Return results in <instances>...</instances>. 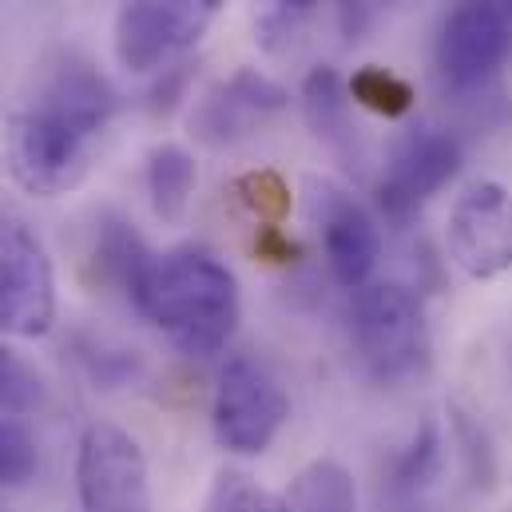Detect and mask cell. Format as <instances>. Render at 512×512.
<instances>
[{"label": "cell", "instance_id": "6da1fadb", "mask_svg": "<svg viewBox=\"0 0 512 512\" xmlns=\"http://www.w3.org/2000/svg\"><path fill=\"white\" fill-rule=\"evenodd\" d=\"M112 116V84L92 64L64 56L8 116L0 155L12 183L36 199L76 191L92 171L96 139L112 124Z\"/></svg>", "mask_w": 512, "mask_h": 512}, {"label": "cell", "instance_id": "7a4b0ae2", "mask_svg": "<svg viewBox=\"0 0 512 512\" xmlns=\"http://www.w3.org/2000/svg\"><path fill=\"white\" fill-rule=\"evenodd\" d=\"M131 302L187 358H211L227 350L243 318L235 270L199 247L151 255L131 286Z\"/></svg>", "mask_w": 512, "mask_h": 512}, {"label": "cell", "instance_id": "3957f363", "mask_svg": "<svg viewBox=\"0 0 512 512\" xmlns=\"http://www.w3.org/2000/svg\"><path fill=\"white\" fill-rule=\"evenodd\" d=\"M354 342L366 370L382 382L421 374L433 354L421 298L401 282H366L354 294Z\"/></svg>", "mask_w": 512, "mask_h": 512}, {"label": "cell", "instance_id": "277c9868", "mask_svg": "<svg viewBox=\"0 0 512 512\" xmlns=\"http://www.w3.org/2000/svg\"><path fill=\"white\" fill-rule=\"evenodd\" d=\"M223 4L227 0H124L112 28L120 68L135 76L167 68L207 36Z\"/></svg>", "mask_w": 512, "mask_h": 512}, {"label": "cell", "instance_id": "5b68a950", "mask_svg": "<svg viewBox=\"0 0 512 512\" xmlns=\"http://www.w3.org/2000/svg\"><path fill=\"white\" fill-rule=\"evenodd\" d=\"M56 326V266L44 239L0 211V334L44 338Z\"/></svg>", "mask_w": 512, "mask_h": 512}, {"label": "cell", "instance_id": "8992f818", "mask_svg": "<svg viewBox=\"0 0 512 512\" xmlns=\"http://www.w3.org/2000/svg\"><path fill=\"white\" fill-rule=\"evenodd\" d=\"M290 417V397L282 382L258 358H231L215 385L211 425L215 441L235 457H258L274 445Z\"/></svg>", "mask_w": 512, "mask_h": 512}, {"label": "cell", "instance_id": "52a82bcc", "mask_svg": "<svg viewBox=\"0 0 512 512\" xmlns=\"http://www.w3.org/2000/svg\"><path fill=\"white\" fill-rule=\"evenodd\" d=\"M80 512H151V473L139 441L112 421H92L76 449Z\"/></svg>", "mask_w": 512, "mask_h": 512}, {"label": "cell", "instance_id": "ba28073f", "mask_svg": "<svg viewBox=\"0 0 512 512\" xmlns=\"http://www.w3.org/2000/svg\"><path fill=\"white\" fill-rule=\"evenodd\" d=\"M457 171H461V143L449 131H405L389 147L378 179V211L385 215V223L405 227L409 219H417L421 207L441 187H449Z\"/></svg>", "mask_w": 512, "mask_h": 512}, {"label": "cell", "instance_id": "9c48e42d", "mask_svg": "<svg viewBox=\"0 0 512 512\" xmlns=\"http://www.w3.org/2000/svg\"><path fill=\"white\" fill-rule=\"evenodd\" d=\"M445 247L461 274L489 282L512 270V191L497 179L469 183L453 207L445 227Z\"/></svg>", "mask_w": 512, "mask_h": 512}, {"label": "cell", "instance_id": "30bf717a", "mask_svg": "<svg viewBox=\"0 0 512 512\" xmlns=\"http://www.w3.org/2000/svg\"><path fill=\"white\" fill-rule=\"evenodd\" d=\"M512 16L497 0H461L437 36V72L453 92L485 88L509 60Z\"/></svg>", "mask_w": 512, "mask_h": 512}, {"label": "cell", "instance_id": "8fae6325", "mask_svg": "<svg viewBox=\"0 0 512 512\" xmlns=\"http://www.w3.org/2000/svg\"><path fill=\"white\" fill-rule=\"evenodd\" d=\"M306 191H310V219L322 235V251L334 282L346 290H362L382 258V235L374 215L354 195H346L326 179H310Z\"/></svg>", "mask_w": 512, "mask_h": 512}, {"label": "cell", "instance_id": "7c38bea8", "mask_svg": "<svg viewBox=\"0 0 512 512\" xmlns=\"http://www.w3.org/2000/svg\"><path fill=\"white\" fill-rule=\"evenodd\" d=\"M286 104H290V92L282 84H274L270 76H262L255 68H243L195 100L191 135L203 139L207 147H227L255 124L278 116Z\"/></svg>", "mask_w": 512, "mask_h": 512}, {"label": "cell", "instance_id": "4fadbf2b", "mask_svg": "<svg viewBox=\"0 0 512 512\" xmlns=\"http://www.w3.org/2000/svg\"><path fill=\"white\" fill-rule=\"evenodd\" d=\"M350 112H354V100H350L346 80L326 64L314 68L302 84V116L326 147H334L346 159H354V151H358V128H354Z\"/></svg>", "mask_w": 512, "mask_h": 512}, {"label": "cell", "instance_id": "5bb4252c", "mask_svg": "<svg viewBox=\"0 0 512 512\" xmlns=\"http://www.w3.org/2000/svg\"><path fill=\"white\" fill-rule=\"evenodd\" d=\"M199 183V163L183 143H155L147 155V195L163 223H183Z\"/></svg>", "mask_w": 512, "mask_h": 512}, {"label": "cell", "instance_id": "9a60e30c", "mask_svg": "<svg viewBox=\"0 0 512 512\" xmlns=\"http://www.w3.org/2000/svg\"><path fill=\"white\" fill-rule=\"evenodd\" d=\"M282 501L290 512H358V485L342 461L318 457L294 473Z\"/></svg>", "mask_w": 512, "mask_h": 512}, {"label": "cell", "instance_id": "2e32d148", "mask_svg": "<svg viewBox=\"0 0 512 512\" xmlns=\"http://www.w3.org/2000/svg\"><path fill=\"white\" fill-rule=\"evenodd\" d=\"M346 88H350V100L358 104V108H366V112H374V116H385V120H397V116H405L409 108H413V88H409V80H401L397 72H389L382 64H366V68H358L350 80H346Z\"/></svg>", "mask_w": 512, "mask_h": 512}, {"label": "cell", "instance_id": "e0dca14e", "mask_svg": "<svg viewBox=\"0 0 512 512\" xmlns=\"http://www.w3.org/2000/svg\"><path fill=\"white\" fill-rule=\"evenodd\" d=\"M437 469H441V429H437V421H421V429L413 433V441L389 465L393 489L417 493V489H425L437 477Z\"/></svg>", "mask_w": 512, "mask_h": 512}, {"label": "cell", "instance_id": "ac0fdd59", "mask_svg": "<svg viewBox=\"0 0 512 512\" xmlns=\"http://www.w3.org/2000/svg\"><path fill=\"white\" fill-rule=\"evenodd\" d=\"M322 0H262L255 12V40L262 52H282Z\"/></svg>", "mask_w": 512, "mask_h": 512}, {"label": "cell", "instance_id": "d6986e66", "mask_svg": "<svg viewBox=\"0 0 512 512\" xmlns=\"http://www.w3.org/2000/svg\"><path fill=\"white\" fill-rule=\"evenodd\" d=\"M36 465V437L16 417H0V489H24L36 477Z\"/></svg>", "mask_w": 512, "mask_h": 512}, {"label": "cell", "instance_id": "ffe728a7", "mask_svg": "<svg viewBox=\"0 0 512 512\" xmlns=\"http://www.w3.org/2000/svg\"><path fill=\"white\" fill-rule=\"evenodd\" d=\"M235 191H239L243 207L255 215L262 227H278L286 219V211H290V187L274 171H251V175H243L235 183Z\"/></svg>", "mask_w": 512, "mask_h": 512}, {"label": "cell", "instance_id": "44dd1931", "mask_svg": "<svg viewBox=\"0 0 512 512\" xmlns=\"http://www.w3.org/2000/svg\"><path fill=\"white\" fill-rule=\"evenodd\" d=\"M211 512H290L286 501L255 485L247 473H223L211 493Z\"/></svg>", "mask_w": 512, "mask_h": 512}, {"label": "cell", "instance_id": "7402d4cb", "mask_svg": "<svg viewBox=\"0 0 512 512\" xmlns=\"http://www.w3.org/2000/svg\"><path fill=\"white\" fill-rule=\"evenodd\" d=\"M40 401V374L0 346V417H20Z\"/></svg>", "mask_w": 512, "mask_h": 512}, {"label": "cell", "instance_id": "603a6c76", "mask_svg": "<svg viewBox=\"0 0 512 512\" xmlns=\"http://www.w3.org/2000/svg\"><path fill=\"white\" fill-rule=\"evenodd\" d=\"M338 4V28L346 40H362L366 32H374L385 16H393L397 8H409L417 0H334Z\"/></svg>", "mask_w": 512, "mask_h": 512}, {"label": "cell", "instance_id": "cb8c5ba5", "mask_svg": "<svg viewBox=\"0 0 512 512\" xmlns=\"http://www.w3.org/2000/svg\"><path fill=\"white\" fill-rule=\"evenodd\" d=\"M255 251L266 258V262H286V258L294 255V243H290L278 227H258Z\"/></svg>", "mask_w": 512, "mask_h": 512}, {"label": "cell", "instance_id": "d4e9b609", "mask_svg": "<svg viewBox=\"0 0 512 512\" xmlns=\"http://www.w3.org/2000/svg\"><path fill=\"white\" fill-rule=\"evenodd\" d=\"M497 4H501V8H505V12L512 16V0H497Z\"/></svg>", "mask_w": 512, "mask_h": 512}]
</instances>
